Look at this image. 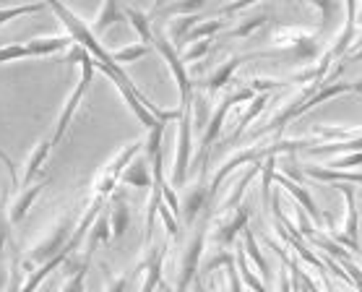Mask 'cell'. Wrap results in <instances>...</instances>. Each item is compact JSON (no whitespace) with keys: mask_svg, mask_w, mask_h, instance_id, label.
Returning <instances> with one entry per match:
<instances>
[{"mask_svg":"<svg viewBox=\"0 0 362 292\" xmlns=\"http://www.w3.org/2000/svg\"><path fill=\"white\" fill-rule=\"evenodd\" d=\"M224 29H227V21H222V18H214V21H198V24L188 32V37H185L182 45H190V42H198V40H211L214 34L224 32Z\"/></svg>","mask_w":362,"mask_h":292,"instance_id":"25","label":"cell"},{"mask_svg":"<svg viewBox=\"0 0 362 292\" xmlns=\"http://www.w3.org/2000/svg\"><path fill=\"white\" fill-rule=\"evenodd\" d=\"M45 185H47V180H40V183L26 185L24 191H21V196L11 204V222H13V225H16V222H21V219L29 214V209H32L34 201L40 199V193L45 191Z\"/></svg>","mask_w":362,"mask_h":292,"instance_id":"18","label":"cell"},{"mask_svg":"<svg viewBox=\"0 0 362 292\" xmlns=\"http://www.w3.org/2000/svg\"><path fill=\"white\" fill-rule=\"evenodd\" d=\"M47 8L45 0H37V3H21L16 8H0V26L8 24V21H16L21 16H29V13H37V11Z\"/></svg>","mask_w":362,"mask_h":292,"instance_id":"31","label":"cell"},{"mask_svg":"<svg viewBox=\"0 0 362 292\" xmlns=\"http://www.w3.org/2000/svg\"><path fill=\"white\" fill-rule=\"evenodd\" d=\"M337 151H344V154H349V151H362V134L354 136V139H341V141L318 144V146H310L305 154H313V157H318V154H337Z\"/></svg>","mask_w":362,"mask_h":292,"instance_id":"23","label":"cell"},{"mask_svg":"<svg viewBox=\"0 0 362 292\" xmlns=\"http://www.w3.org/2000/svg\"><path fill=\"white\" fill-rule=\"evenodd\" d=\"M94 58H91L89 52L81 58V78H78V83L74 86V92H71V97L66 100V105H63V112L58 115V123H55V131H52V136H49V141H52V146H58L60 141H63V136H66L68 125H71V120H74L76 110H78V105L83 102V97H86V92H89L91 86V78H94Z\"/></svg>","mask_w":362,"mask_h":292,"instance_id":"4","label":"cell"},{"mask_svg":"<svg viewBox=\"0 0 362 292\" xmlns=\"http://www.w3.org/2000/svg\"><path fill=\"white\" fill-rule=\"evenodd\" d=\"M344 8H346L344 29L346 32H354V24H357V0H344Z\"/></svg>","mask_w":362,"mask_h":292,"instance_id":"43","label":"cell"},{"mask_svg":"<svg viewBox=\"0 0 362 292\" xmlns=\"http://www.w3.org/2000/svg\"><path fill=\"white\" fill-rule=\"evenodd\" d=\"M117 21H123V13H120V8H117V0H105L97 13V21H94V26H91V32L99 37L102 32H107L112 24H117Z\"/></svg>","mask_w":362,"mask_h":292,"instance_id":"21","label":"cell"},{"mask_svg":"<svg viewBox=\"0 0 362 292\" xmlns=\"http://www.w3.org/2000/svg\"><path fill=\"white\" fill-rule=\"evenodd\" d=\"M247 86H250L253 92H274V89L289 86V81H276V78H250Z\"/></svg>","mask_w":362,"mask_h":292,"instance_id":"41","label":"cell"},{"mask_svg":"<svg viewBox=\"0 0 362 292\" xmlns=\"http://www.w3.org/2000/svg\"><path fill=\"white\" fill-rule=\"evenodd\" d=\"M198 13H188V16H175L173 21H170V29H167V40L173 42L175 47H180L182 42H185V37H188V32L193 29V26L198 24Z\"/></svg>","mask_w":362,"mask_h":292,"instance_id":"22","label":"cell"},{"mask_svg":"<svg viewBox=\"0 0 362 292\" xmlns=\"http://www.w3.org/2000/svg\"><path fill=\"white\" fill-rule=\"evenodd\" d=\"M279 292H292V284H289V276H287V259H281V274H279Z\"/></svg>","mask_w":362,"mask_h":292,"instance_id":"47","label":"cell"},{"mask_svg":"<svg viewBox=\"0 0 362 292\" xmlns=\"http://www.w3.org/2000/svg\"><path fill=\"white\" fill-rule=\"evenodd\" d=\"M269 102H272V92H258V94H255L253 100H250V105H247V110L238 117V123H235V134H232V139H230L232 144L238 141L240 136L245 134L247 125L253 123L255 117H258L266 107H269Z\"/></svg>","mask_w":362,"mask_h":292,"instance_id":"15","label":"cell"},{"mask_svg":"<svg viewBox=\"0 0 362 292\" xmlns=\"http://www.w3.org/2000/svg\"><path fill=\"white\" fill-rule=\"evenodd\" d=\"M227 269V282H230V292H243V279H240L238 264H230Z\"/></svg>","mask_w":362,"mask_h":292,"instance_id":"44","label":"cell"},{"mask_svg":"<svg viewBox=\"0 0 362 292\" xmlns=\"http://www.w3.org/2000/svg\"><path fill=\"white\" fill-rule=\"evenodd\" d=\"M190 287H193V292H209V284L204 282V276H201V274H196V279H193V284H190Z\"/></svg>","mask_w":362,"mask_h":292,"instance_id":"48","label":"cell"},{"mask_svg":"<svg viewBox=\"0 0 362 292\" xmlns=\"http://www.w3.org/2000/svg\"><path fill=\"white\" fill-rule=\"evenodd\" d=\"M110 238H112V225H110V211H105L91 225V238H89V245H86V253H94V248H97L99 243H107Z\"/></svg>","mask_w":362,"mask_h":292,"instance_id":"26","label":"cell"},{"mask_svg":"<svg viewBox=\"0 0 362 292\" xmlns=\"http://www.w3.org/2000/svg\"><path fill=\"white\" fill-rule=\"evenodd\" d=\"M235 264H238L240 279L245 282V287H250L253 292H269L266 290V284L261 282V276H255V271L250 269V264H247L245 250H238V253H235Z\"/></svg>","mask_w":362,"mask_h":292,"instance_id":"27","label":"cell"},{"mask_svg":"<svg viewBox=\"0 0 362 292\" xmlns=\"http://www.w3.org/2000/svg\"><path fill=\"white\" fill-rule=\"evenodd\" d=\"M167 3H170V0H154V11H157V13H159V11L165 8Z\"/></svg>","mask_w":362,"mask_h":292,"instance_id":"50","label":"cell"},{"mask_svg":"<svg viewBox=\"0 0 362 292\" xmlns=\"http://www.w3.org/2000/svg\"><path fill=\"white\" fill-rule=\"evenodd\" d=\"M89 267H91V259H86V261H83V267L78 269L74 276H68L66 282H63V290H60V292H83V282H86Z\"/></svg>","mask_w":362,"mask_h":292,"instance_id":"35","label":"cell"},{"mask_svg":"<svg viewBox=\"0 0 362 292\" xmlns=\"http://www.w3.org/2000/svg\"><path fill=\"white\" fill-rule=\"evenodd\" d=\"M45 3H47V8L55 11V16L63 21V26H66V34H71V40H74L78 47H83V50L94 58V68H99L102 74L107 76L110 81L115 83V89L123 94L125 105L131 107L133 115L139 117L148 131H151L154 125L170 123V120H177V117L182 115V107L159 110L157 105H151V102L141 94L139 86L131 81V76L123 71V66H120V63H115V60H112V55L105 50V45L97 40V34L91 32V26H86V21H83L81 16H76L74 11L68 8L63 0H45Z\"/></svg>","mask_w":362,"mask_h":292,"instance_id":"1","label":"cell"},{"mask_svg":"<svg viewBox=\"0 0 362 292\" xmlns=\"http://www.w3.org/2000/svg\"><path fill=\"white\" fill-rule=\"evenodd\" d=\"M253 97H255L253 89H250V86H243L240 92H232L230 97H227V100L216 105V110L211 112V117H209V123H206L204 139H201V146H204V159H201V173H206V157H209V149H211L216 139L222 136L224 117H227V112H230V110L235 107V105H240V102H250Z\"/></svg>","mask_w":362,"mask_h":292,"instance_id":"5","label":"cell"},{"mask_svg":"<svg viewBox=\"0 0 362 292\" xmlns=\"http://www.w3.org/2000/svg\"><path fill=\"white\" fill-rule=\"evenodd\" d=\"M230 264H235V253H216V256H211V259L206 261L204 269H198V274H201L206 279V276L214 274V269L230 267Z\"/></svg>","mask_w":362,"mask_h":292,"instance_id":"36","label":"cell"},{"mask_svg":"<svg viewBox=\"0 0 362 292\" xmlns=\"http://www.w3.org/2000/svg\"><path fill=\"white\" fill-rule=\"evenodd\" d=\"M128 290V274L107 276V292H125Z\"/></svg>","mask_w":362,"mask_h":292,"instance_id":"45","label":"cell"},{"mask_svg":"<svg viewBox=\"0 0 362 292\" xmlns=\"http://www.w3.org/2000/svg\"><path fill=\"white\" fill-rule=\"evenodd\" d=\"M266 21H269V13H264V11H261V13H255V16L245 18V21H243V24H238L235 29H230L227 34H230V37H250V34H253L255 29H261Z\"/></svg>","mask_w":362,"mask_h":292,"instance_id":"33","label":"cell"},{"mask_svg":"<svg viewBox=\"0 0 362 292\" xmlns=\"http://www.w3.org/2000/svg\"><path fill=\"white\" fill-rule=\"evenodd\" d=\"M146 256L139 261V269L146 271V279L141 284V292H154L162 284V267L167 259V243L165 245H146Z\"/></svg>","mask_w":362,"mask_h":292,"instance_id":"9","label":"cell"},{"mask_svg":"<svg viewBox=\"0 0 362 292\" xmlns=\"http://www.w3.org/2000/svg\"><path fill=\"white\" fill-rule=\"evenodd\" d=\"M261 173V162H253V165L247 167V173L243 177H240L238 183H235V188H232V193H230V199L224 201V209H235V206H240V199H243V193H245V188L250 185V180H253L255 175Z\"/></svg>","mask_w":362,"mask_h":292,"instance_id":"28","label":"cell"},{"mask_svg":"<svg viewBox=\"0 0 362 292\" xmlns=\"http://www.w3.org/2000/svg\"><path fill=\"white\" fill-rule=\"evenodd\" d=\"M154 47L159 50V55L167 60V66L173 71V78L177 83V92H180V107H188L190 102H193V81H190L188 71H185V63H182L180 52L175 47L173 42L167 40V34L162 32H154Z\"/></svg>","mask_w":362,"mask_h":292,"instance_id":"6","label":"cell"},{"mask_svg":"<svg viewBox=\"0 0 362 292\" xmlns=\"http://www.w3.org/2000/svg\"><path fill=\"white\" fill-rule=\"evenodd\" d=\"M190 149H193V107H182L180 128H177V149H175V167H173V188H180L188 177Z\"/></svg>","mask_w":362,"mask_h":292,"instance_id":"8","label":"cell"},{"mask_svg":"<svg viewBox=\"0 0 362 292\" xmlns=\"http://www.w3.org/2000/svg\"><path fill=\"white\" fill-rule=\"evenodd\" d=\"M120 183L123 185H131V188H151L154 183V173H151V162L146 157L131 159V165L123 170V175H120Z\"/></svg>","mask_w":362,"mask_h":292,"instance_id":"12","label":"cell"},{"mask_svg":"<svg viewBox=\"0 0 362 292\" xmlns=\"http://www.w3.org/2000/svg\"><path fill=\"white\" fill-rule=\"evenodd\" d=\"M206 193H209V183H204V175H201V183L188 193V199L182 204V225L190 227L196 222V217L201 211H206Z\"/></svg>","mask_w":362,"mask_h":292,"instance_id":"16","label":"cell"},{"mask_svg":"<svg viewBox=\"0 0 362 292\" xmlns=\"http://www.w3.org/2000/svg\"><path fill=\"white\" fill-rule=\"evenodd\" d=\"M159 219H162V225H165L167 235H170V240H177V235H180V227H177V217H175L173 209L167 206L165 201L159 204Z\"/></svg>","mask_w":362,"mask_h":292,"instance_id":"37","label":"cell"},{"mask_svg":"<svg viewBox=\"0 0 362 292\" xmlns=\"http://www.w3.org/2000/svg\"><path fill=\"white\" fill-rule=\"evenodd\" d=\"M74 45L71 34H55V37H37V40H29L26 47L32 52V58H47V55H55V52H63Z\"/></svg>","mask_w":362,"mask_h":292,"instance_id":"14","label":"cell"},{"mask_svg":"<svg viewBox=\"0 0 362 292\" xmlns=\"http://www.w3.org/2000/svg\"><path fill=\"white\" fill-rule=\"evenodd\" d=\"M272 42H274L272 50L245 55V63L255 58H266V55H287V58L297 60V63H305V60L310 63V60H315L318 52H321V42L315 40V34H308V32H303V29H297V26H279V29L274 32Z\"/></svg>","mask_w":362,"mask_h":292,"instance_id":"2","label":"cell"},{"mask_svg":"<svg viewBox=\"0 0 362 292\" xmlns=\"http://www.w3.org/2000/svg\"><path fill=\"white\" fill-rule=\"evenodd\" d=\"M32 58V52L26 45H0V63H11V60Z\"/></svg>","mask_w":362,"mask_h":292,"instance_id":"38","label":"cell"},{"mask_svg":"<svg viewBox=\"0 0 362 292\" xmlns=\"http://www.w3.org/2000/svg\"><path fill=\"white\" fill-rule=\"evenodd\" d=\"M247 219H250V209H247L245 204L235 206V217L219 222V227H216V233H214V240L219 243V245H232V240L238 238V233H243L247 227Z\"/></svg>","mask_w":362,"mask_h":292,"instance_id":"10","label":"cell"},{"mask_svg":"<svg viewBox=\"0 0 362 292\" xmlns=\"http://www.w3.org/2000/svg\"><path fill=\"white\" fill-rule=\"evenodd\" d=\"M0 162H3V165H6V170H8L11 183H13V185L21 183V180H18V177H16V165H13V159H11L8 154H6V151H3V149H0Z\"/></svg>","mask_w":362,"mask_h":292,"instance_id":"46","label":"cell"},{"mask_svg":"<svg viewBox=\"0 0 362 292\" xmlns=\"http://www.w3.org/2000/svg\"><path fill=\"white\" fill-rule=\"evenodd\" d=\"M148 45H144V42H139V45H128V47H120V50H115V52H110L112 55V60L115 63H133V60H139V58H144V55H148Z\"/></svg>","mask_w":362,"mask_h":292,"instance_id":"32","label":"cell"},{"mask_svg":"<svg viewBox=\"0 0 362 292\" xmlns=\"http://www.w3.org/2000/svg\"><path fill=\"white\" fill-rule=\"evenodd\" d=\"M337 188L344 196V206H346V217L341 233L331 230L329 238L334 243H339L341 248H349L352 253H362L360 250V211H357V199H354V191L346 183H337Z\"/></svg>","mask_w":362,"mask_h":292,"instance_id":"7","label":"cell"},{"mask_svg":"<svg viewBox=\"0 0 362 292\" xmlns=\"http://www.w3.org/2000/svg\"><path fill=\"white\" fill-rule=\"evenodd\" d=\"M315 8H321V13H323V24H321V29H326V26L331 24V18H334V0H310Z\"/></svg>","mask_w":362,"mask_h":292,"instance_id":"42","label":"cell"},{"mask_svg":"<svg viewBox=\"0 0 362 292\" xmlns=\"http://www.w3.org/2000/svg\"><path fill=\"white\" fill-rule=\"evenodd\" d=\"M125 18L131 21V26L136 29L141 42H144V45H151V40H154V29H151V21H148L146 13H141V11H136V8H128L125 11Z\"/></svg>","mask_w":362,"mask_h":292,"instance_id":"29","label":"cell"},{"mask_svg":"<svg viewBox=\"0 0 362 292\" xmlns=\"http://www.w3.org/2000/svg\"><path fill=\"white\" fill-rule=\"evenodd\" d=\"M74 230H76V211H66L55 225L49 227L47 235H45V238L26 253L24 259H21V269L29 274L32 269L42 267V264H47L49 259H55L58 253H63L68 240H71V235H74Z\"/></svg>","mask_w":362,"mask_h":292,"instance_id":"3","label":"cell"},{"mask_svg":"<svg viewBox=\"0 0 362 292\" xmlns=\"http://www.w3.org/2000/svg\"><path fill=\"white\" fill-rule=\"evenodd\" d=\"M110 225H112V238H123L131 225V209L123 199H117L115 193L110 199Z\"/></svg>","mask_w":362,"mask_h":292,"instance_id":"20","label":"cell"},{"mask_svg":"<svg viewBox=\"0 0 362 292\" xmlns=\"http://www.w3.org/2000/svg\"><path fill=\"white\" fill-rule=\"evenodd\" d=\"M331 170H349V167H362V151H349V154H341L339 159H329Z\"/></svg>","mask_w":362,"mask_h":292,"instance_id":"39","label":"cell"},{"mask_svg":"<svg viewBox=\"0 0 362 292\" xmlns=\"http://www.w3.org/2000/svg\"><path fill=\"white\" fill-rule=\"evenodd\" d=\"M209 47H211V40H198V42H190V47L180 55L182 63H193V60L204 58L206 52H209Z\"/></svg>","mask_w":362,"mask_h":292,"instance_id":"40","label":"cell"},{"mask_svg":"<svg viewBox=\"0 0 362 292\" xmlns=\"http://www.w3.org/2000/svg\"><path fill=\"white\" fill-rule=\"evenodd\" d=\"M11 185H3L0 188V256H3V248H6V243H11V204H8V191Z\"/></svg>","mask_w":362,"mask_h":292,"instance_id":"24","label":"cell"},{"mask_svg":"<svg viewBox=\"0 0 362 292\" xmlns=\"http://www.w3.org/2000/svg\"><path fill=\"white\" fill-rule=\"evenodd\" d=\"M49 151H52V141L49 139H45V141L37 144V149L29 154V159H26L24 165V175H21V188H26V185L34 183V177H37V173H40L42 167H45V162H47Z\"/></svg>","mask_w":362,"mask_h":292,"instance_id":"17","label":"cell"},{"mask_svg":"<svg viewBox=\"0 0 362 292\" xmlns=\"http://www.w3.org/2000/svg\"><path fill=\"white\" fill-rule=\"evenodd\" d=\"M240 63H245V58H243V55H232L224 66L216 68L214 74L209 76V81H206V92L214 94V92H219V89H224V86L232 81V76H235V71L240 68Z\"/></svg>","mask_w":362,"mask_h":292,"instance_id":"19","label":"cell"},{"mask_svg":"<svg viewBox=\"0 0 362 292\" xmlns=\"http://www.w3.org/2000/svg\"><path fill=\"white\" fill-rule=\"evenodd\" d=\"M305 177L310 180H321V183H357L362 185V173H349V170H331L323 165H305Z\"/></svg>","mask_w":362,"mask_h":292,"instance_id":"11","label":"cell"},{"mask_svg":"<svg viewBox=\"0 0 362 292\" xmlns=\"http://www.w3.org/2000/svg\"><path fill=\"white\" fill-rule=\"evenodd\" d=\"M243 238H245V245H243V250H245V256L250 261H253L255 267H258V271L261 274H269V264H266V259H264V253H261V248H258V243H255V235H253V230L250 227H245L243 230Z\"/></svg>","mask_w":362,"mask_h":292,"instance_id":"30","label":"cell"},{"mask_svg":"<svg viewBox=\"0 0 362 292\" xmlns=\"http://www.w3.org/2000/svg\"><path fill=\"white\" fill-rule=\"evenodd\" d=\"M206 6V0H177L173 6L162 8L165 16H188V13H198Z\"/></svg>","mask_w":362,"mask_h":292,"instance_id":"34","label":"cell"},{"mask_svg":"<svg viewBox=\"0 0 362 292\" xmlns=\"http://www.w3.org/2000/svg\"><path fill=\"white\" fill-rule=\"evenodd\" d=\"M8 279H11V271H6V267L0 264V292L8 287Z\"/></svg>","mask_w":362,"mask_h":292,"instance_id":"49","label":"cell"},{"mask_svg":"<svg viewBox=\"0 0 362 292\" xmlns=\"http://www.w3.org/2000/svg\"><path fill=\"white\" fill-rule=\"evenodd\" d=\"M274 183L276 185H281L287 193H292V199L300 204V206L313 217V222H318V225H323V214L318 211V206H315V201L310 199V193H308V188H303L300 183H295V180H289V177H284V175H274Z\"/></svg>","mask_w":362,"mask_h":292,"instance_id":"13","label":"cell"}]
</instances>
